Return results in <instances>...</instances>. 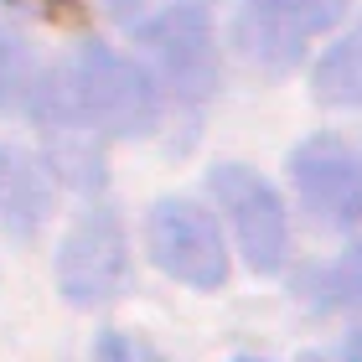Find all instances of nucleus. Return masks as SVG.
Masks as SVG:
<instances>
[{
    "label": "nucleus",
    "mask_w": 362,
    "mask_h": 362,
    "mask_svg": "<svg viewBox=\"0 0 362 362\" xmlns=\"http://www.w3.org/2000/svg\"><path fill=\"white\" fill-rule=\"evenodd\" d=\"M347 362H362V332H357V337L347 341Z\"/></svg>",
    "instance_id": "ddd939ff"
},
{
    "label": "nucleus",
    "mask_w": 362,
    "mask_h": 362,
    "mask_svg": "<svg viewBox=\"0 0 362 362\" xmlns=\"http://www.w3.org/2000/svg\"><path fill=\"white\" fill-rule=\"evenodd\" d=\"M98 362H166V357L151 352V347H145V341H135V337L109 332L104 341H98Z\"/></svg>",
    "instance_id": "9b49d317"
},
{
    "label": "nucleus",
    "mask_w": 362,
    "mask_h": 362,
    "mask_svg": "<svg viewBox=\"0 0 362 362\" xmlns=\"http://www.w3.org/2000/svg\"><path fill=\"white\" fill-rule=\"evenodd\" d=\"M37 88V62H31L26 42H16L11 31H0V109H21L31 104Z\"/></svg>",
    "instance_id": "9d476101"
},
{
    "label": "nucleus",
    "mask_w": 362,
    "mask_h": 362,
    "mask_svg": "<svg viewBox=\"0 0 362 362\" xmlns=\"http://www.w3.org/2000/svg\"><path fill=\"white\" fill-rule=\"evenodd\" d=\"M57 83L68 93V104L78 109V119L98 135H145L160 114V98L145 68L98 42L68 62V73H57Z\"/></svg>",
    "instance_id": "f257e3e1"
},
{
    "label": "nucleus",
    "mask_w": 362,
    "mask_h": 362,
    "mask_svg": "<svg viewBox=\"0 0 362 362\" xmlns=\"http://www.w3.org/2000/svg\"><path fill=\"white\" fill-rule=\"evenodd\" d=\"M316 98L332 109H362V26L316 62Z\"/></svg>",
    "instance_id": "1a4fd4ad"
},
{
    "label": "nucleus",
    "mask_w": 362,
    "mask_h": 362,
    "mask_svg": "<svg viewBox=\"0 0 362 362\" xmlns=\"http://www.w3.org/2000/svg\"><path fill=\"white\" fill-rule=\"evenodd\" d=\"M140 42L151 47V57L160 62L166 83L187 98H202L218 83V47H212V21L197 0L160 11L156 21L140 26Z\"/></svg>",
    "instance_id": "423d86ee"
},
{
    "label": "nucleus",
    "mask_w": 362,
    "mask_h": 362,
    "mask_svg": "<svg viewBox=\"0 0 362 362\" xmlns=\"http://www.w3.org/2000/svg\"><path fill=\"white\" fill-rule=\"evenodd\" d=\"M238 362H259V357H238Z\"/></svg>",
    "instance_id": "4468645a"
},
{
    "label": "nucleus",
    "mask_w": 362,
    "mask_h": 362,
    "mask_svg": "<svg viewBox=\"0 0 362 362\" xmlns=\"http://www.w3.org/2000/svg\"><path fill=\"white\" fill-rule=\"evenodd\" d=\"M337 290H341V300H347V305L362 310V243L341 254V264H337Z\"/></svg>",
    "instance_id": "f8f14e48"
},
{
    "label": "nucleus",
    "mask_w": 362,
    "mask_h": 362,
    "mask_svg": "<svg viewBox=\"0 0 362 362\" xmlns=\"http://www.w3.org/2000/svg\"><path fill=\"white\" fill-rule=\"evenodd\" d=\"M145 243H151L156 269H166L181 285L212 290L228 279V254L218 238V223L192 202H156L145 218Z\"/></svg>",
    "instance_id": "20e7f679"
},
{
    "label": "nucleus",
    "mask_w": 362,
    "mask_h": 362,
    "mask_svg": "<svg viewBox=\"0 0 362 362\" xmlns=\"http://www.w3.org/2000/svg\"><path fill=\"white\" fill-rule=\"evenodd\" d=\"M290 176L321 228L362 223V151H352L347 140H305L290 156Z\"/></svg>",
    "instance_id": "39448f33"
},
{
    "label": "nucleus",
    "mask_w": 362,
    "mask_h": 362,
    "mask_svg": "<svg viewBox=\"0 0 362 362\" xmlns=\"http://www.w3.org/2000/svg\"><path fill=\"white\" fill-rule=\"evenodd\" d=\"M129 279V243L114 212H83L57 249V285L73 305H109Z\"/></svg>",
    "instance_id": "f03ea898"
},
{
    "label": "nucleus",
    "mask_w": 362,
    "mask_h": 362,
    "mask_svg": "<svg viewBox=\"0 0 362 362\" xmlns=\"http://www.w3.org/2000/svg\"><path fill=\"white\" fill-rule=\"evenodd\" d=\"M52 212V181L47 166L21 145H0V223L16 238H31Z\"/></svg>",
    "instance_id": "6e6552de"
},
{
    "label": "nucleus",
    "mask_w": 362,
    "mask_h": 362,
    "mask_svg": "<svg viewBox=\"0 0 362 362\" xmlns=\"http://www.w3.org/2000/svg\"><path fill=\"white\" fill-rule=\"evenodd\" d=\"M207 187L218 197V207L228 212V223H233V238H238L243 259H249V269L274 274L290 249L285 202L274 197V187L264 176H254L249 166H218Z\"/></svg>",
    "instance_id": "7ed1b4c3"
},
{
    "label": "nucleus",
    "mask_w": 362,
    "mask_h": 362,
    "mask_svg": "<svg viewBox=\"0 0 362 362\" xmlns=\"http://www.w3.org/2000/svg\"><path fill=\"white\" fill-rule=\"evenodd\" d=\"M347 11V0H249L243 6V37H249L254 57L285 62L305 37L332 31Z\"/></svg>",
    "instance_id": "0eeeda50"
}]
</instances>
